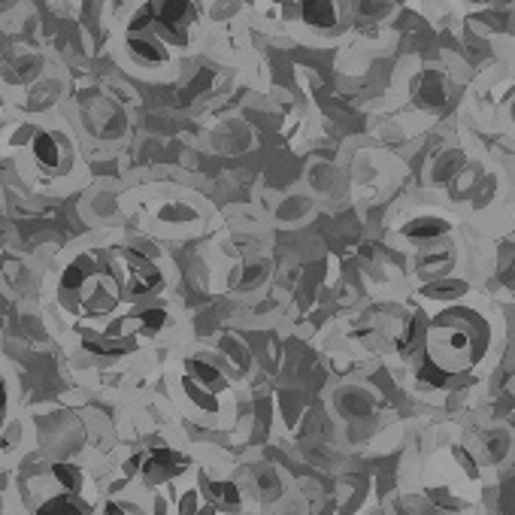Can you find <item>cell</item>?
I'll return each instance as SVG.
<instances>
[{
    "instance_id": "6da1fadb",
    "label": "cell",
    "mask_w": 515,
    "mask_h": 515,
    "mask_svg": "<svg viewBox=\"0 0 515 515\" xmlns=\"http://www.w3.org/2000/svg\"><path fill=\"white\" fill-rule=\"evenodd\" d=\"M91 506L76 497V491H67L61 497H52L40 506V515H88Z\"/></svg>"
},
{
    "instance_id": "7a4b0ae2",
    "label": "cell",
    "mask_w": 515,
    "mask_h": 515,
    "mask_svg": "<svg viewBox=\"0 0 515 515\" xmlns=\"http://www.w3.org/2000/svg\"><path fill=\"white\" fill-rule=\"evenodd\" d=\"M306 21L313 25H330L334 21V0H306Z\"/></svg>"
},
{
    "instance_id": "3957f363",
    "label": "cell",
    "mask_w": 515,
    "mask_h": 515,
    "mask_svg": "<svg viewBox=\"0 0 515 515\" xmlns=\"http://www.w3.org/2000/svg\"><path fill=\"white\" fill-rule=\"evenodd\" d=\"M36 158H40L43 164H55V161H58V149H55V143H52L49 137L36 139Z\"/></svg>"
},
{
    "instance_id": "277c9868",
    "label": "cell",
    "mask_w": 515,
    "mask_h": 515,
    "mask_svg": "<svg viewBox=\"0 0 515 515\" xmlns=\"http://www.w3.org/2000/svg\"><path fill=\"white\" fill-rule=\"evenodd\" d=\"M416 231H424L422 237H433L431 231H446V225H443V222H416V225H409V227H407L409 237H412V234H416Z\"/></svg>"
},
{
    "instance_id": "5b68a950",
    "label": "cell",
    "mask_w": 515,
    "mask_h": 515,
    "mask_svg": "<svg viewBox=\"0 0 515 515\" xmlns=\"http://www.w3.org/2000/svg\"><path fill=\"white\" fill-rule=\"evenodd\" d=\"M107 515H122V510H119V506H109Z\"/></svg>"
}]
</instances>
